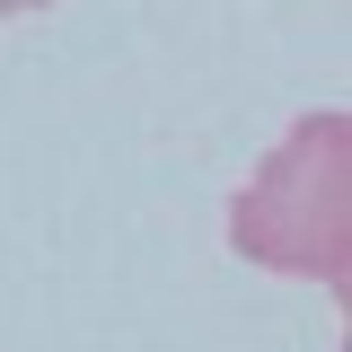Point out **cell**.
I'll list each match as a JSON object with an SVG mask.
<instances>
[{
    "mask_svg": "<svg viewBox=\"0 0 352 352\" xmlns=\"http://www.w3.org/2000/svg\"><path fill=\"white\" fill-rule=\"evenodd\" d=\"M27 9H53V0H0V18H27Z\"/></svg>",
    "mask_w": 352,
    "mask_h": 352,
    "instance_id": "2",
    "label": "cell"
},
{
    "mask_svg": "<svg viewBox=\"0 0 352 352\" xmlns=\"http://www.w3.org/2000/svg\"><path fill=\"white\" fill-rule=\"evenodd\" d=\"M229 247L247 264H273L291 282H317L344 300L352 273V124L300 115L264 150V168L247 176V194L229 203Z\"/></svg>",
    "mask_w": 352,
    "mask_h": 352,
    "instance_id": "1",
    "label": "cell"
}]
</instances>
